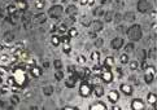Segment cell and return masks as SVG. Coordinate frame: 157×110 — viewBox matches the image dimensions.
<instances>
[{"label":"cell","mask_w":157,"mask_h":110,"mask_svg":"<svg viewBox=\"0 0 157 110\" xmlns=\"http://www.w3.org/2000/svg\"><path fill=\"white\" fill-rule=\"evenodd\" d=\"M12 76L14 79V86L22 88L25 84L27 83V75H26V71H25V69L20 66H16L14 69L12 70Z\"/></svg>","instance_id":"6da1fadb"},{"label":"cell","mask_w":157,"mask_h":110,"mask_svg":"<svg viewBox=\"0 0 157 110\" xmlns=\"http://www.w3.org/2000/svg\"><path fill=\"white\" fill-rule=\"evenodd\" d=\"M100 79H101L103 83L110 84L113 82V79H114L112 70H110V69H103L101 73H100Z\"/></svg>","instance_id":"7a4b0ae2"},{"label":"cell","mask_w":157,"mask_h":110,"mask_svg":"<svg viewBox=\"0 0 157 110\" xmlns=\"http://www.w3.org/2000/svg\"><path fill=\"white\" fill-rule=\"evenodd\" d=\"M92 93V86L88 82H82L81 86H79V95L82 97H88Z\"/></svg>","instance_id":"3957f363"},{"label":"cell","mask_w":157,"mask_h":110,"mask_svg":"<svg viewBox=\"0 0 157 110\" xmlns=\"http://www.w3.org/2000/svg\"><path fill=\"white\" fill-rule=\"evenodd\" d=\"M156 76V69L155 66H148L147 69H145V73H144V80L147 84H151L153 79H155Z\"/></svg>","instance_id":"277c9868"},{"label":"cell","mask_w":157,"mask_h":110,"mask_svg":"<svg viewBox=\"0 0 157 110\" xmlns=\"http://www.w3.org/2000/svg\"><path fill=\"white\" fill-rule=\"evenodd\" d=\"M145 108V102L142 100V98H134L131 101V109L133 110H144Z\"/></svg>","instance_id":"5b68a950"},{"label":"cell","mask_w":157,"mask_h":110,"mask_svg":"<svg viewBox=\"0 0 157 110\" xmlns=\"http://www.w3.org/2000/svg\"><path fill=\"white\" fill-rule=\"evenodd\" d=\"M29 71H30V75L33 78H40L43 74V69L39 67L38 65H34V66L29 67Z\"/></svg>","instance_id":"8992f818"},{"label":"cell","mask_w":157,"mask_h":110,"mask_svg":"<svg viewBox=\"0 0 157 110\" xmlns=\"http://www.w3.org/2000/svg\"><path fill=\"white\" fill-rule=\"evenodd\" d=\"M108 100L112 102V104H117V101L120 100V92L117 90H112L108 92Z\"/></svg>","instance_id":"52a82bcc"},{"label":"cell","mask_w":157,"mask_h":110,"mask_svg":"<svg viewBox=\"0 0 157 110\" xmlns=\"http://www.w3.org/2000/svg\"><path fill=\"white\" fill-rule=\"evenodd\" d=\"M120 90H121V92H122L125 96H131V95H133V92H134L133 87H131L130 84H127V83H122V84H121Z\"/></svg>","instance_id":"ba28073f"},{"label":"cell","mask_w":157,"mask_h":110,"mask_svg":"<svg viewBox=\"0 0 157 110\" xmlns=\"http://www.w3.org/2000/svg\"><path fill=\"white\" fill-rule=\"evenodd\" d=\"M116 65V61H114V57L112 56H108V57H105L104 62H103V69H112Z\"/></svg>","instance_id":"9c48e42d"},{"label":"cell","mask_w":157,"mask_h":110,"mask_svg":"<svg viewBox=\"0 0 157 110\" xmlns=\"http://www.w3.org/2000/svg\"><path fill=\"white\" fill-rule=\"evenodd\" d=\"M106 104H104L103 101H98L90 105V110H106Z\"/></svg>","instance_id":"30bf717a"},{"label":"cell","mask_w":157,"mask_h":110,"mask_svg":"<svg viewBox=\"0 0 157 110\" xmlns=\"http://www.w3.org/2000/svg\"><path fill=\"white\" fill-rule=\"evenodd\" d=\"M92 92L95 93L96 97H101L104 95V87L100 86V84H96V86L92 87Z\"/></svg>","instance_id":"8fae6325"},{"label":"cell","mask_w":157,"mask_h":110,"mask_svg":"<svg viewBox=\"0 0 157 110\" xmlns=\"http://www.w3.org/2000/svg\"><path fill=\"white\" fill-rule=\"evenodd\" d=\"M147 101H148V104L155 105L156 102H157V96H156V93H153V92H148V93H147Z\"/></svg>","instance_id":"7c38bea8"},{"label":"cell","mask_w":157,"mask_h":110,"mask_svg":"<svg viewBox=\"0 0 157 110\" xmlns=\"http://www.w3.org/2000/svg\"><path fill=\"white\" fill-rule=\"evenodd\" d=\"M51 44L53 45V47H57V45H60L61 43H60V35H52L51 36Z\"/></svg>","instance_id":"4fadbf2b"},{"label":"cell","mask_w":157,"mask_h":110,"mask_svg":"<svg viewBox=\"0 0 157 110\" xmlns=\"http://www.w3.org/2000/svg\"><path fill=\"white\" fill-rule=\"evenodd\" d=\"M70 39L71 38L65 33V34L60 35V43H61V44H67V43H70Z\"/></svg>","instance_id":"5bb4252c"},{"label":"cell","mask_w":157,"mask_h":110,"mask_svg":"<svg viewBox=\"0 0 157 110\" xmlns=\"http://www.w3.org/2000/svg\"><path fill=\"white\" fill-rule=\"evenodd\" d=\"M90 58H91V61L95 62V63L99 62L100 61V52L99 51H94V52L91 53V57Z\"/></svg>","instance_id":"9a60e30c"},{"label":"cell","mask_w":157,"mask_h":110,"mask_svg":"<svg viewBox=\"0 0 157 110\" xmlns=\"http://www.w3.org/2000/svg\"><path fill=\"white\" fill-rule=\"evenodd\" d=\"M16 7H17V9H20V10H25L27 8V3L25 1V0H18L17 1V4H16Z\"/></svg>","instance_id":"2e32d148"},{"label":"cell","mask_w":157,"mask_h":110,"mask_svg":"<svg viewBox=\"0 0 157 110\" xmlns=\"http://www.w3.org/2000/svg\"><path fill=\"white\" fill-rule=\"evenodd\" d=\"M101 70H103V66H101V65H99V62H96L95 65L92 66L91 73H94V74H100V73H101Z\"/></svg>","instance_id":"e0dca14e"},{"label":"cell","mask_w":157,"mask_h":110,"mask_svg":"<svg viewBox=\"0 0 157 110\" xmlns=\"http://www.w3.org/2000/svg\"><path fill=\"white\" fill-rule=\"evenodd\" d=\"M128 61H130V58H128V55H127V53H123V55L120 56V62L122 63V65H127Z\"/></svg>","instance_id":"ac0fdd59"},{"label":"cell","mask_w":157,"mask_h":110,"mask_svg":"<svg viewBox=\"0 0 157 110\" xmlns=\"http://www.w3.org/2000/svg\"><path fill=\"white\" fill-rule=\"evenodd\" d=\"M66 34L69 35L70 38H76L77 35H78V30L76 29V27H70V29L66 31Z\"/></svg>","instance_id":"d6986e66"},{"label":"cell","mask_w":157,"mask_h":110,"mask_svg":"<svg viewBox=\"0 0 157 110\" xmlns=\"http://www.w3.org/2000/svg\"><path fill=\"white\" fill-rule=\"evenodd\" d=\"M128 66H130V70L135 71V70L139 69V62L138 61H128Z\"/></svg>","instance_id":"ffe728a7"},{"label":"cell","mask_w":157,"mask_h":110,"mask_svg":"<svg viewBox=\"0 0 157 110\" xmlns=\"http://www.w3.org/2000/svg\"><path fill=\"white\" fill-rule=\"evenodd\" d=\"M9 56L7 55V53H1L0 55V62H3V63H9Z\"/></svg>","instance_id":"44dd1931"},{"label":"cell","mask_w":157,"mask_h":110,"mask_svg":"<svg viewBox=\"0 0 157 110\" xmlns=\"http://www.w3.org/2000/svg\"><path fill=\"white\" fill-rule=\"evenodd\" d=\"M62 52L65 53V55H69V53L71 52V47H70V43H67V44H62Z\"/></svg>","instance_id":"7402d4cb"},{"label":"cell","mask_w":157,"mask_h":110,"mask_svg":"<svg viewBox=\"0 0 157 110\" xmlns=\"http://www.w3.org/2000/svg\"><path fill=\"white\" fill-rule=\"evenodd\" d=\"M17 10H18V9H17L16 4H10V5H8V13H9V15H14Z\"/></svg>","instance_id":"603a6c76"},{"label":"cell","mask_w":157,"mask_h":110,"mask_svg":"<svg viewBox=\"0 0 157 110\" xmlns=\"http://www.w3.org/2000/svg\"><path fill=\"white\" fill-rule=\"evenodd\" d=\"M35 8L37 9L44 8V0H35Z\"/></svg>","instance_id":"cb8c5ba5"},{"label":"cell","mask_w":157,"mask_h":110,"mask_svg":"<svg viewBox=\"0 0 157 110\" xmlns=\"http://www.w3.org/2000/svg\"><path fill=\"white\" fill-rule=\"evenodd\" d=\"M86 61H87V60H86V57L84 56H78V58H77V62L79 63V65H86Z\"/></svg>","instance_id":"d4e9b609"},{"label":"cell","mask_w":157,"mask_h":110,"mask_svg":"<svg viewBox=\"0 0 157 110\" xmlns=\"http://www.w3.org/2000/svg\"><path fill=\"white\" fill-rule=\"evenodd\" d=\"M57 30H59V33L62 35V34H65L67 31V27H66V25H61L60 27H57Z\"/></svg>","instance_id":"484cf974"},{"label":"cell","mask_w":157,"mask_h":110,"mask_svg":"<svg viewBox=\"0 0 157 110\" xmlns=\"http://www.w3.org/2000/svg\"><path fill=\"white\" fill-rule=\"evenodd\" d=\"M7 86H14V79H13V76L10 75V76H8L7 78Z\"/></svg>","instance_id":"4316f807"},{"label":"cell","mask_w":157,"mask_h":110,"mask_svg":"<svg viewBox=\"0 0 157 110\" xmlns=\"http://www.w3.org/2000/svg\"><path fill=\"white\" fill-rule=\"evenodd\" d=\"M18 102H20V100H18V97H17V96H14V97H12V104L16 105V104H18Z\"/></svg>","instance_id":"83f0119b"},{"label":"cell","mask_w":157,"mask_h":110,"mask_svg":"<svg viewBox=\"0 0 157 110\" xmlns=\"http://www.w3.org/2000/svg\"><path fill=\"white\" fill-rule=\"evenodd\" d=\"M7 91H8V86H4V87H1V90H0V92H1V93H5Z\"/></svg>","instance_id":"f1b7e54d"},{"label":"cell","mask_w":157,"mask_h":110,"mask_svg":"<svg viewBox=\"0 0 157 110\" xmlns=\"http://www.w3.org/2000/svg\"><path fill=\"white\" fill-rule=\"evenodd\" d=\"M95 4V0H87V5L88 7H92Z\"/></svg>","instance_id":"f546056e"},{"label":"cell","mask_w":157,"mask_h":110,"mask_svg":"<svg viewBox=\"0 0 157 110\" xmlns=\"http://www.w3.org/2000/svg\"><path fill=\"white\" fill-rule=\"evenodd\" d=\"M79 4L82 7H84V5H87V0H79Z\"/></svg>","instance_id":"4dcf8cb0"},{"label":"cell","mask_w":157,"mask_h":110,"mask_svg":"<svg viewBox=\"0 0 157 110\" xmlns=\"http://www.w3.org/2000/svg\"><path fill=\"white\" fill-rule=\"evenodd\" d=\"M0 75H3V76H4V75H5V70H4V69H3V67H1V66H0Z\"/></svg>","instance_id":"1f68e13d"},{"label":"cell","mask_w":157,"mask_h":110,"mask_svg":"<svg viewBox=\"0 0 157 110\" xmlns=\"http://www.w3.org/2000/svg\"><path fill=\"white\" fill-rule=\"evenodd\" d=\"M112 110H121V108H120L118 105H113L112 106Z\"/></svg>","instance_id":"d6a6232c"},{"label":"cell","mask_w":157,"mask_h":110,"mask_svg":"<svg viewBox=\"0 0 157 110\" xmlns=\"http://www.w3.org/2000/svg\"><path fill=\"white\" fill-rule=\"evenodd\" d=\"M64 109H70V110H77V108H74V106H65Z\"/></svg>","instance_id":"836d02e7"},{"label":"cell","mask_w":157,"mask_h":110,"mask_svg":"<svg viewBox=\"0 0 157 110\" xmlns=\"http://www.w3.org/2000/svg\"><path fill=\"white\" fill-rule=\"evenodd\" d=\"M152 17H153V18H156V10H153V12H152Z\"/></svg>","instance_id":"e575fe53"},{"label":"cell","mask_w":157,"mask_h":110,"mask_svg":"<svg viewBox=\"0 0 157 110\" xmlns=\"http://www.w3.org/2000/svg\"><path fill=\"white\" fill-rule=\"evenodd\" d=\"M4 51V45H0V52Z\"/></svg>","instance_id":"d590c367"},{"label":"cell","mask_w":157,"mask_h":110,"mask_svg":"<svg viewBox=\"0 0 157 110\" xmlns=\"http://www.w3.org/2000/svg\"><path fill=\"white\" fill-rule=\"evenodd\" d=\"M0 84H3V79H1V75H0Z\"/></svg>","instance_id":"8d00e7d4"},{"label":"cell","mask_w":157,"mask_h":110,"mask_svg":"<svg viewBox=\"0 0 157 110\" xmlns=\"http://www.w3.org/2000/svg\"><path fill=\"white\" fill-rule=\"evenodd\" d=\"M60 1H62V3H64V1H66V0H60Z\"/></svg>","instance_id":"74e56055"},{"label":"cell","mask_w":157,"mask_h":110,"mask_svg":"<svg viewBox=\"0 0 157 110\" xmlns=\"http://www.w3.org/2000/svg\"><path fill=\"white\" fill-rule=\"evenodd\" d=\"M34 1H35V0H34Z\"/></svg>","instance_id":"f35d334b"}]
</instances>
